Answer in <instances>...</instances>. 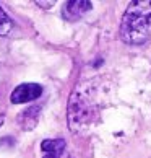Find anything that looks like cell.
<instances>
[{
	"mask_svg": "<svg viewBox=\"0 0 151 158\" xmlns=\"http://www.w3.org/2000/svg\"><path fill=\"white\" fill-rule=\"evenodd\" d=\"M120 38L127 44H143L151 38V0H135L129 5L120 25Z\"/></svg>",
	"mask_w": 151,
	"mask_h": 158,
	"instance_id": "cell-1",
	"label": "cell"
},
{
	"mask_svg": "<svg viewBox=\"0 0 151 158\" xmlns=\"http://www.w3.org/2000/svg\"><path fill=\"white\" fill-rule=\"evenodd\" d=\"M94 114L91 96L86 90H77L70 98L68 104V122L72 131H80L81 127H86L91 122V118Z\"/></svg>",
	"mask_w": 151,
	"mask_h": 158,
	"instance_id": "cell-2",
	"label": "cell"
},
{
	"mask_svg": "<svg viewBox=\"0 0 151 158\" xmlns=\"http://www.w3.org/2000/svg\"><path fill=\"white\" fill-rule=\"evenodd\" d=\"M42 95V86L38 83H21L20 86H16L11 93V103L13 104H21V103H28L33 99L39 98Z\"/></svg>",
	"mask_w": 151,
	"mask_h": 158,
	"instance_id": "cell-3",
	"label": "cell"
},
{
	"mask_svg": "<svg viewBox=\"0 0 151 158\" xmlns=\"http://www.w3.org/2000/svg\"><path fill=\"white\" fill-rule=\"evenodd\" d=\"M91 10V2H85V0H73V2H67L63 5L62 16L67 21H77L81 18L86 11Z\"/></svg>",
	"mask_w": 151,
	"mask_h": 158,
	"instance_id": "cell-4",
	"label": "cell"
},
{
	"mask_svg": "<svg viewBox=\"0 0 151 158\" xmlns=\"http://www.w3.org/2000/svg\"><path fill=\"white\" fill-rule=\"evenodd\" d=\"M42 158H60L65 150V140L63 139H46L41 143Z\"/></svg>",
	"mask_w": 151,
	"mask_h": 158,
	"instance_id": "cell-5",
	"label": "cell"
},
{
	"mask_svg": "<svg viewBox=\"0 0 151 158\" xmlns=\"http://www.w3.org/2000/svg\"><path fill=\"white\" fill-rule=\"evenodd\" d=\"M39 111H41L39 106H31V108H28L26 111H23V113L20 114L18 121H20V124L25 131L34 129V126H36L38 121H39Z\"/></svg>",
	"mask_w": 151,
	"mask_h": 158,
	"instance_id": "cell-6",
	"label": "cell"
},
{
	"mask_svg": "<svg viewBox=\"0 0 151 158\" xmlns=\"http://www.w3.org/2000/svg\"><path fill=\"white\" fill-rule=\"evenodd\" d=\"M11 31H13V23L0 7V36H10Z\"/></svg>",
	"mask_w": 151,
	"mask_h": 158,
	"instance_id": "cell-7",
	"label": "cell"
},
{
	"mask_svg": "<svg viewBox=\"0 0 151 158\" xmlns=\"http://www.w3.org/2000/svg\"><path fill=\"white\" fill-rule=\"evenodd\" d=\"M39 7H52L54 5V2H36Z\"/></svg>",
	"mask_w": 151,
	"mask_h": 158,
	"instance_id": "cell-8",
	"label": "cell"
},
{
	"mask_svg": "<svg viewBox=\"0 0 151 158\" xmlns=\"http://www.w3.org/2000/svg\"><path fill=\"white\" fill-rule=\"evenodd\" d=\"M3 124V116H0V126Z\"/></svg>",
	"mask_w": 151,
	"mask_h": 158,
	"instance_id": "cell-9",
	"label": "cell"
}]
</instances>
